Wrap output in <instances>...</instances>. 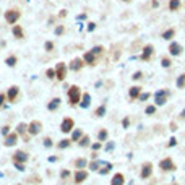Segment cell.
I'll list each match as a JSON object with an SVG mask.
<instances>
[{
  "label": "cell",
  "mask_w": 185,
  "mask_h": 185,
  "mask_svg": "<svg viewBox=\"0 0 185 185\" xmlns=\"http://www.w3.org/2000/svg\"><path fill=\"white\" fill-rule=\"evenodd\" d=\"M182 119H185V111H182V115H180Z\"/></svg>",
  "instance_id": "cell-55"
},
{
  "label": "cell",
  "mask_w": 185,
  "mask_h": 185,
  "mask_svg": "<svg viewBox=\"0 0 185 185\" xmlns=\"http://www.w3.org/2000/svg\"><path fill=\"white\" fill-rule=\"evenodd\" d=\"M88 179V172L86 170H83V169H78L76 172H75V183H81Z\"/></svg>",
  "instance_id": "cell-13"
},
{
  "label": "cell",
  "mask_w": 185,
  "mask_h": 185,
  "mask_svg": "<svg viewBox=\"0 0 185 185\" xmlns=\"http://www.w3.org/2000/svg\"><path fill=\"white\" fill-rule=\"evenodd\" d=\"M140 94H141V88H140V86H132V88L129 89V96H130L132 101L138 99V97H140Z\"/></svg>",
  "instance_id": "cell-16"
},
{
  "label": "cell",
  "mask_w": 185,
  "mask_h": 185,
  "mask_svg": "<svg viewBox=\"0 0 185 185\" xmlns=\"http://www.w3.org/2000/svg\"><path fill=\"white\" fill-rule=\"evenodd\" d=\"M46 75H47V78H51V80H52V78H55V68H49L47 72H46Z\"/></svg>",
  "instance_id": "cell-37"
},
{
  "label": "cell",
  "mask_w": 185,
  "mask_h": 185,
  "mask_svg": "<svg viewBox=\"0 0 185 185\" xmlns=\"http://www.w3.org/2000/svg\"><path fill=\"white\" fill-rule=\"evenodd\" d=\"M16 140H18V133H11V135H8V137L5 138V146H13L16 143Z\"/></svg>",
  "instance_id": "cell-19"
},
{
  "label": "cell",
  "mask_w": 185,
  "mask_h": 185,
  "mask_svg": "<svg viewBox=\"0 0 185 185\" xmlns=\"http://www.w3.org/2000/svg\"><path fill=\"white\" fill-rule=\"evenodd\" d=\"M5 99H7V96H5V92H0V106H3V102H5Z\"/></svg>",
  "instance_id": "cell-47"
},
{
  "label": "cell",
  "mask_w": 185,
  "mask_h": 185,
  "mask_svg": "<svg viewBox=\"0 0 185 185\" xmlns=\"http://www.w3.org/2000/svg\"><path fill=\"white\" fill-rule=\"evenodd\" d=\"M167 96H169V91L159 89V91L154 94V102L158 104V106H164V104L167 102Z\"/></svg>",
  "instance_id": "cell-4"
},
{
  "label": "cell",
  "mask_w": 185,
  "mask_h": 185,
  "mask_svg": "<svg viewBox=\"0 0 185 185\" xmlns=\"http://www.w3.org/2000/svg\"><path fill=\"white\" fill-rule=\"evenodd\" d=\"M122 2H130V0H122Z\"/></svg>",
  "instance_id": "cell-56"
},
{
  "label": "cell",
  "mask_w": 185,
  "mask_h": 185,
  "mask_svg": "<svg viewBox=\"0 0 185 185\" xmlns=\"http://www.w3.org/2000/svg\"><path fill=\"white\" fill-rule=\"evenodd\" d=\"M67 70H68V67H67V63H63V62H59L55 65V78L59 81H63L65 80V76H67Z\"/></svg>",
  "instance_id": "cell-3"
},
{
  "label": "cell",
  "mask_w": 185,
  "mask_h": 185,
  "mask_svg": "<svg viewBox=\"0 0 185 185\" xmlns=\"http://www.w3.org/2000/svg\"><path fill=\"white\" fill-rule=\"evenodd\" d=\"M89 169L91 170H99V162L97 161H92L91 164H89Z\"/></svg>",
  "instance_id": "cell-39"
},
{
  "label": "cell",
  "mask_w": 185,
  "mask_h": 185,
  "mask_svg": "<svg viewBox=\"0 0 185 185\" xmlns=\"http://www.w3.org/2000/svg\"><path fill=\"white\" fill-rule=\"evenodd\" d=\"M145 112H146V115H153V114L156 112V106H148V107L145 109Z\"/></svg>",
  "instance_id": "cell-35"
},
{
  "label": "cell",
  "mask_w": 185,
  "mask_h": 185,
  "mask_svg": "<svg viewBox=\"0 0 185 185\" xmlns=\"http://www.w3.org/2000/svg\"><path fill=\"white\" fill-rule=\"evenodd\" d=\"M20 16H21V11L16 10V8H10V10L5 11V21H7V23H10V25H15L16 21L20 20Z\"/></svg>",
  "instance_id": "cell-2"
},
{
  "label": "cell",
  "mask_w": 185,
  "mask_h": 185,
  "mask_svg": "<svg viewBox=\"0 0 185 185\" xmlns=\"http://www.w3.org/2000/svg\"><path fill=\"white\" fill-rule=\"evenodd\" d=\"M63 33H65V28H63L62 25L55 28V34H57V36H60V34H63Z\"/></svg>",
  "instance_id": "cell-38"
},
{
  "label": "cell",
  "mask_w": 185,
  "mask_h": 185,
  "mask_svg": "<svg viewBox=\"0 0 185 185\" xmlns=\"http://www.w3.org/2000/svg\"><path fill=\"white\" fill-rule=\"evenodd\" d=\"M81 137H83V132H81V130H75L73 135H72V141H78Z\"/></svg>",
  "instance_id": "cell-32"
},
{
  "label": "cell",
  "mask_w": 185,
  "mask_h": 185,
  "mask_svg": "<svg viewBox=\"0 0 185 185\" xmlns=\"http://www.w3.org/2000/svg\"><path fill=\"white\" fill-rule=\"evenodd\" d=\"M16 130H18V135H23V133H25V132L28 130V125L21 122V124L18 125V129H16Z\"/></svg>",
  "instance_id": "cell-34"
},
{
  "label": "cell",
  "mask_w": 185,
  "mask_h": 185,
  "mask_svg": "<svg viewBox=\"0 0 185 185\" xmlns=\"http://www.w3.org/2000/svg\"><path fill=\"white\" fill-rule=\"evenodd\" d=\"M59 106H60V99H59V97H54V99H52V101H51V102H49V106H47V109H49V111H55L57 107H59Z\"/></svg>",
  "instance_id": "cell-23"
},
{
  "label": "cell",
  "mask_w": 185,
  "mask_h": 185,
  "mask_svg": "<svg viewBox=\"0 0 185 185\" xmlns=\"http://www.w3.org/2000/svg\"><path fill=\"white\" fill-rule=\"evenodd\" d=\"M159 169L166 170V172H172V170H175V164H174V161L170 158H166V159H162L159 162Z\"/></svg>",
  "instance_id": "cell-6"
},
{
  "label": "cell",
  "mask_w": 185,
  "mask_h": 185,
  "mask_svg": "<svg viewBox=\"0 0 185 185\" xmlns=\"http://www.w3.org/2000/svg\"><path fill=\"white\" fill-rule=\"evenodd\" d=\"M149 96H151L149 92H141L138 99H140V101H146V99H149Z\"/></svg>",
  "instance_id": "cell-41"
},
{
  "label": "cell",
  "mask_w": 185,
  "mask_h": 185,
  "mask_svg": "<svg viewBox=\"0 0 185 185\" xmlns=\"http://www.w3.org/2000/svg\"><path fill=\"white\" fill-rule=\"evenodd\" d=\"M73 127H75V122H73V119L72 117H65L62 120V125H60V130L63 133H70L73 130Z\"/></svg>",
  "instance_id": "cell-5"
},
{
  "label": "cell",
  "mask_w": 185,
  "mask_h": 185,
  "mask_svg": "<svg viewBox=\"0 0 185 185\" xmlns=\"http://www.w3.org/2000/svg\"><path fill=\"white\" fill-rule=\"evenodd\" d=\"M28 132H29L31 135H38L41 132V122H38V120L31 122L29 125H28Z\"/></svg>",
  "instance_id": "cell-15"
},
{
  "label": "cell",
  "mask_w": 185,
  "mask_h": 185,
  "mask_svg": "<svg viewBox=\"0 0 185 185\" xmlns=\"http://www.w3.org/2000/svg\"><path fill=\"white\" fill-rule=\"evenodd\" d=\"M175 36V29L174 28H169V29H166L164 33H162V39H166V41H170Z\"/></svg>",
  "instance_id": "cell-20"
},
{
  "label": "cell",
  "mask_w": 185,
  "mask_h": 185,
  "mask_svg": "<svg viewBox=\"0 0 185 185\" xmlns=\"http://www.w3.org/2000/svg\"><path fill=\"white\" fill-rule=\"evenodd\" d=\"M183 52V47H182V44H179V42H170L169 44V54L170 55H174V57H177V55H180Z\"/></svg>",
  "instance_id": "cell-9"
},
{
  "label": "cell",
  "mask_w": 185,
  "mask_h": 185,
  "mask_svg": "<svg viewBox=\"0 0 185 185\" xmlns=\"http://www.w3.org/2000/svg\"><path fill=\"white\" fill-rule=\"evenodd\" d=\"M172 185H177V183H172Z\"/></svg>",
  "instance_id": "cell-57"
},
{
  "label": "cell",
  "mask_w": 185,
  "mask_h": 185,
  "mask_svg": "<svg viewBox=\"0 0 185 185\" xmlns=\"http://www.w3.org/2000/svg\"><path fill=\"white\" fill-rule=\"evenodd\" d=\"M111 169H112V164H109V162H107V164H106V167H104V169H101L99 172H101V174H107Z\"/></svg>",
  "instance_id": "cell-40"
},
{
  "label": "cell",
  "mask_w": 185,
  "mask_h": 185,
  "mask_svg": "<svg viewBox=\"0 0 185 185\" xmlns=\"http://www.w3.org/2000/svg\"><path fill=\"white\" fill-rule=\"evenodd\" d=\"M83 60H84V63L86 65H91V67H94L96 65V62H97V57L92 54L91 51H88V52H84V55H83Z\"/></svg>",
  "instance_id": "cell-11"
},
{
  "label": "cell",
  "mask_w": 185,
  "mask_h": 185,
  "mask_svg": "<svg viewBox=\"0 0 185 185\" xmlns=\"http://www.w3.org/2000/svg\"><path fill=\"white\" fill-rule=\"evenodd\" d=\"M84 65H86V63H84L83 59H73L72 62H70L68 68H70V70H73V72H80V70H81Z\"/></svg>",
  "instance_id": "cell-10"
},
{
  "label": "cell",
  "mask_w": 185,
  "mask_h": 185,
  "mask_svg": "<svg viewBox=\"0 0 185 185\" xmlns=\"http://www.w3.org/2000/svg\"><path fill=\"white\" fill-rule=\"evenodd\" d=\"M78 145H80L81 148L89 146V137H88V135H84V137H81L80 140H78Z\"/></svg>",
  "instance_id": "cell-24"
},
{
  "label": "cell",
  "mask_w": 185,
  "mask_h": 185,
  "mask_svg": "<svg viewBox=\"0 0 185 185\" xmlns=\"http://www.w3.org/2000/svg\"><path fill=\"white\" fill-rule=\"evenodd\" d=\"M132 78H133L135 81H137V80H141V78H143V73H141V72H135Z\"/></svg>",
  "instance_id": "cell-42"
},
{
  "label": "cell",
  "mask_w": 185,
  "mask_h": 185,
  "mask_svg": "<svg viewBox=\"0 0 185 185\" xmlns=\"http://www.w3.org/2000/svg\"><path fill=\"white\" fill-rule=\"evenodd\" d=\"M29 182H33V183H39L41 179H39V177H33V179H29Z\"/></svg>",
  "instance_id": "cell-50"
},
{
  "label": "cell",
  "mask_w": 185,
  "mask_h": 185,
  "mask_svg": "<svg viewBox=\"0 0 185 185\" xmlns=\"http://www.w3.org/2000/svg\"><path fill=\"white\" fill-rule=\"evenodd\" d=\"M175 145H177V140H175V138L172 137V138H170V140H169V146H170V148H172V146H175Z\"/></svg>",
  "instance_id": "cell-48"
},
{
  "label": "cell",
  "mask_w": 185,
  "mask_h": 185,
  "mask_svg": "<svg viewBox=\"0 0 185 185\" xmlns=\"http://www.w3.org/2000/svg\"><path fill=\"white\" fill-rule=\"evenodd\" d=\"M96 28V23H88V31H94Z\"/></svg>",
  "instance_id": "cell-49"
},
{
  "label": "cell",
  "mask_w": 185,
  "mask_h": 185,
  "mask_svg": "<svg viewBox=\"0 0 185 185\" xmlns=\"http://www.w3.org/2000/svg\"><path fill=\"white\" fill-rule=\"evenodd\" d=\"M125 183V177L122 175V174H115L112 177V180H111V185H124Z\"/></svg>",
  "instance_id": "cell-18"
},
{
  "label": "cell",
  "mask_w": 185,
  "mask_h": 185,
  "mask_svg": "<svg viewBox=\"0 0 185 185\" xmlns=\"http://www.w3.org/2000/svg\"><path fill=\"white\" fill-rule=\"evenodd\" d=\"M70 143H72L70 140H62L60 143H57V148H60V149H65V148H68V146H70Z\"/></svg>",
  "instance_id": "cell-31"
},
{
  "label": "cell",
  "mask_w": 185,
  "mask_h": 185,
  "mask_svg": "<svg viewBox=\"0 0 185 185\" xmlns=\"http://www.w3.org/2000/svg\"><path fill=\"white\" fill-rule=\"evenodd\" d=\"M151 5L154 7V8H158V7H159V2H158V0H153V2H151Z\"/></svg>",
  "instance_id": "cell-51"
},
{
  "label": "cell",
  "mask_w": 185,
  "mask_h": 185,
  "mask_svg": "<svg viewBox=\"0 0 185 185\" xmlns=\"http://www.w3.org/2000/svg\"><path fill=\"white\" fill-rule=\"evenodd\" d=\"M16 167H18V170H25V166L23 164H18V162H16V164H15Z\"/></svg>",
  "instance_id": "cell-54"
},
{
  "label": "cell",
  "mask_w": 185,
  "mask_h": 185,
  "mask_svg": "<svg viewBox=\"0 0 185 185\" xmlns=\"http://www.w3.org/2000/svg\"><path fill=\"white\" fill-rule=\"evenodd\" d=\"M104 114H106V106H99V107L94 111V115L96 117H102Z\"/></svg>",
  "instance_id": "cell-28"
},
{
  "label": "cell",
  "mask_w": 185,
  "mask_h": 185,
  "mask_svg": "<svg viewBox=\"0 0 185 185\" xmlns=\"http://www.w3.org/2000/svg\"><path fill=\"white\" fill-rule=\"evenodd\" d=\"M5 63H7V65H8V67H15L16 63H18V59H16L15 55H10L8 59L5 60Z\"/></svg>",
  "instance_id": "cell-26"
},
{
  "label": "cell",
  "mask_w": 185,
  "mask_h": 185,
  "mask_svg": "<svg viewBox=\"0 0 185 185\" xmlns=\"http://www.w3.org/2000/svg\"><path fill=\"white\" fill-rule=\"evenodd\" d=\"M10 133V127L8 125H5L3 129H2V135H8Z\"/></svg>",
  "instance_id": "cell-46"
},
{
  "label": "cell",
  "mask_w": 185,
  "mask_h": 185,
  "mask_svg": "<svg viewBox=\"0 0 185 185\" xmlns=\"http://www.w3.org/2000/svg\"><path fill=\"white\" fill-rule=\"evenodd\" d=\"M161 65L164 67V68H169L170 65H172V60L167 59V57H162V59H161Z\"/></svg>",
  "instance_id": "cell-30"
},
{
  "label": "cell",
  "mask_w": 185,
  "mask_h": 185,
  "mask_svg": "<svg viewBox=\"0 0 185 185\" xmlns=\"http://www.w3.org/2000/svg\"><path fill=\"white\" fill-rule=\"evenodd\" d=\"M68 175H70V170H62V172H60V177H62V179H67Z\"/></svg>",
  "instance_id": "cell-45"
},
{
  "label": "cell",
  "mask_w": 185,
  "mask_h": 185,
  "mask_svg": "<svg viewBox=\"0 0 185 185\" xmlns=\"http://www.w3.org/2000/svg\"><path fill=\"white\" fill-rule=\"evenodd\" d=\"M91 52L94 54L96 57H97V55H102V52H104V47H102V46H96V47H92V49H91Z\"/></svg>",
  "instance_id": "cell-27"
},
{
  "label": "cell",
  "mask_w": 185,
  "mask_h": 185,
  "mask_svg": "<svg viewBox=\"0 0 185 185\" xmlns=\"http://www.w3.org/2000/svg\"><path fill=\"white\" fill-rule=\"evenodd\" d=\"M180 8V0H169V10L170 11H177Z\"/></svg>",
  "instance_id": "cell-22"
},
{
  "label": "cell",
  "mask_w": 185,
  "mask_h": 185,
  "mask_svg": "<svg viewBox=\"0 0 185 185\" xmlns=\"http://www.w3.org/2000/svg\"><path fill=\"white\" fill-rule=\"evenodd\" d=\"M99 148H101V143H94V145H92V149H94V151L99 149Z\"/></svg>",
  "instance_id": "cell-53"
},
{
  "label": "cell",
  "mask_w": 185,
  "mask_h": 185,
  "mask_svg": "<svg viewBox=\"0 0 185 185\" xmlns=\"http://www.w3.org/2000/svg\"><path fill=\"white\" fill-rule=\"evenodd\" d=\"M153 54H154V47H153L151 44H146V46L143 47V52H141L140 59L143 60V62H148V60H151Z\"/></svg>",
  "instance_id": "cell-7"
},
{
  "label": "cell",
  "mask_w": 185,
  "mask_h": 185,
  "mask_svg": "<svg viewBox=\"0 0 185 185\" xmlns=\"http://www.w3.org/2000/svg\"><path fill=\"white\" fill-rule=\"evenodd\" d=\"M42 141H44V146H46V148H51V146H52V140H51V138H44Z\"/></svg>",
  "instance_id": "cell-43"
},
{
  "label": "cell",
  "mask_w": 185,
  "mask_h": 185,
  "mask_svg": "<svg viewBox=\"0 0 185 185\" xmlns=\"http://www.w3.org/2000/svg\"><path fill=\"white\" fill-rule=\"evenodd\" d=\"M97 138H99V141H106L107 140V130H101L97 133Z\"/></svg>",
  "instance_id": "cell-33"
},
{
  "label": "cell",
  "mask_w": 185,
  "mask_h": 185,
  "mask_svg": "<svg viewBox=\"0 0 185 185\" xmlns=\"http://www.w3.org/2000/svg\"><path fill=\"white\" fill-rule=\"evenodd\" d=\"M153 175V164L151 162H145L143 166H141V172H140V177L141 179H149V177Z\"/></svg>",
  "instance_id": "cell-8"
},
{
  "label": "cell",
  "mask_w": 185,
  "mask_h": 185,
  "mask_svg": "<svg viewBox=\"0 0 185 185\" xmlns=\"http://www.w3.org/2000/svg\"><path fill=\"white\" fill-rule=\"evenodd\" d=\"M28 161V154L25 151H16L15 154H13V162H18V164H23V162Z\"/></svg>",
  "instance_id": "cell-12"
},
{
  "label": "cell",
  "mask_w": 185,
  "mask_h": 185,
  "mask_svg": "<svg viewBox=\"0 0 185 185\" xmlns=\"http://www.w3.org/2000/svg\"><path fill=\"white\" fill-rule=\"evenodd\" d=\"M80 101H81V89L76 84H73V86L68 88V104L76 106V104H80Z\"/></svg>",
  "instance_id": "cell-1"
},
{
  "label": "cell",
  "mask_w": 185,
  "mask_h": 185,
  "mask_svg": "<svg viewBox=\"0 0 185 185\" xmlns=\"http://www.w3.org/2000/svg\"><path fill=\"white\" fill-rule=\"evenodd\" d=\"M122 125L125 127V129H129V125H130V119H129V117L124 119V120H122Z\"/></svg>",
  "instance_id": "cell-44"
},
{
  "label": "cell",
  "mask_w": 185,
  "mask_h": 185,
  "mask_svg": "<svg viewBox=\"0 0 185 185\" xmlns=\"http://www.w3.org/2000/svg\"><path fill=\"white\" fill-rule=\"evenodd\" d=\"M86 166H88V161L84 159V158H80V159L75 161V167H78V169H83V167H86Z\"/></svg>",
  "instance_id": "cell-25"
},
{
  "label": "cell",
  "mask_w": 185,
  "mask_h": 185,
  "mask_svg": "<svg viewBox=\"0 0 185 185\" xmlns=\"http://www.w3.org/2000/svg\"><path fill=\"white\" fill-rule=\"evenodd\" d=\"M80 104H81V107H84V109L89 107V104H91V96L88 94V92H84V94H83V99L80 101Z\"/></svg>",
  "instance_id": "cell-21"
},
{
  "label": "cell",
  "mask_w": 185,
  "mask_h": 185,
  "mask_svg": "<svg viewBox=\"0 0 185 185\" xmlns=\"http://www.w3.org/2000/svg\"><path fill=\"white\" fill-rule=\"evenodd\" d=\"M44 47H46L47 52H52V51H54V42H52V41H47Z\"/></svg>",
  "instance_id": "cell-36"
},
{
  "label": "cell",
  "mask_w": 185,
  "mask_h": 185,
  "mask_svg": "<svg viewBox=\"0 0 185 185\" xmlns=\"http://www.w3.org/2000/svg\"><path fill=\"white\" fill-rule=\"evenodd\" d=\"M59 16H60V18H63V16H67V10H62V11L59 13Z\"/></svg>",
  "instance_id": "cell-52"
},
{
  "label": "cell",
  "mask_w": 185,
  "mask_h": 185,
  "mask_svg": "<svg viewBox=\"0 0 185 185\" xmlns=\"http://www.w3.org/2000/svg\"><path fill=\"white\" fill-rule=\"evenodd\" d=\"M177 88H185V73L177 78Z\"/></svg>",
  "instance_id": "cell-29"
},
{
  "label": "cell",
  "mask_w": 185,
  "mask_h": 185,
  "mask_svg": "<svg viewBox=\"0 0 185 185\" xmlns=\"http://www.w3.org/2000/svg\"><path fill=\"white\" fill-rule=\"evenodd\" d=\"M11 33H13V36H15L16 39H23V38H25V31H23V28H21L20 25H15V26H13Z\"/></svg>",
  "instance_id": "cell-17"
},
{
  "label": "cell",
  "mask_w": 185,
  "mask_h": 185,
  "mask_svg": "<svg viewBox=\"0 0 185 185\" xmlns=\"http://www.w3.org/2000/svg\"><path fill=\"white\" fill-rule=\"evenodd\" d=\"M18 92H20V88H18V86H10V88H8V92H7V99H8L10 102H13V101L16 99Z\"/></svg>",
  "instance_id": "cell-14"
}]
</instances>
